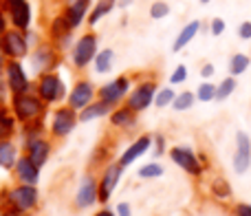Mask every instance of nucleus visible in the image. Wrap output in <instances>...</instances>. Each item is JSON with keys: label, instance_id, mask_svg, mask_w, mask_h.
Masks as SVG:
<instances>
[{"label": "nucleus", "instance_id": "nucleus-22", "mask_svg": "<svg viewBox=\"0 0 251 216\" xmlns=\"http://www.w3.org/2000/svg\"><path fill=\"white\" fill-rule=\"evenodd\" d=\"M13 157H16V150H13L11 143H0V165L2 168H11L13 165Z\"/></svg>", "mask_w": 251, "mask_h": 216}, {"label": "nucleus", "instance_id": "nucleus-8", "mask_svg": "<svg viewBox=\"0 0 251 216\" xmlns=\"http://www.w3.org/2000/svg\"><path fill=\"white\" fill-rule=\"evenodd\" d=\"M62 93V86H60V80L53 78V75H47V78L42 80V84H40V95L44 97V100L53 102L57 100Z\"/></svg>", "mask_w": 251, "mask_h": 216}, {"label": "nucleus", "instance_id": "nucleus-24", "mask_svg": "<svg viewBox=\"0 0 251 216\" xmlns=\"http://www.w3.org/2000/svg\"><path fill=\"white\" fill-rule=\"evenodd\" d=\"M194 104V95L192 93H181V95L174 97V108L176 110H187V108H192Z\"/></svg>", "mask_w": 251, "mask_h": 216}, {"label": "nucleus", "instance_id": "nucleus-13", "mask_svg": "<svg viewBox=\"0 0 251 216\" xmlns=\"http://www.w3.org/2000/svg\"><path fill=\"white\" fill-rule=\"evenodd\" d=\"M9 84H11V88L16 93H22L26 86H29V82H26L25 73H22L20 64H11L9 66Z\"/></svg>", "mask_w": 251, "mask_h": 216}, {"label": "nucleus", "instance_id": "nucleus-40", "mask_svg": "<svg viewBox=\"0 0 251 216\" xmlns=\"http://www.w3.org/2000/svg\"><path fill=\"white\" fill-rule=\"evenodd\" d=\"M97 216H113V214H110V212H100Z\"/></svg>", "mask_w": 251, "mask_h": 216}, {"label": "nucleus", "instance_id": "nucleus-41", "mask_svg": "<svg viewBox=\"0 0 251 216\" xmlns=\"http://www.w3.org/2000/svg\"><path fill=\"white\" fill-rule=\"evenodd\" d=\"M201 2H209V0H201Z\"/></svg>", "mask_w": 251, "mask_h": 216}, {"label": "nucleus", "instance_id": "nucleus-12", "mask_svg": "<svg viewBox=\"0 0 251 216\" xmlns=\"http://www.w3.org/2000/svg\"><path fill=\"white\" fill-rule=\"evenodd\" d=\"M18 174L22 177L25 183L33 186V183L38 181V165H35L31 159H22L20 163H18Z\"/></svg>", "mask_w": 251, "mask_h": 216}, {"label": "nucleus", "instance_id": "nucleus-39", "mask_svg": "<svg viewBox=\"0 0 251 216\" xmlns=\"http://www.w3.org/2000/svg\"><path fill=\"white\" fill-rule=\"evenodd\" d=\"M119 214H122V216H130V208L126 203H122V205H119Z\"/></svg>", "mask_w": 251, "mask_h": 216}, {"label": "nucleus", "instance_id": "nucleus-32", "mask_svg": "<svg viewBox=\"0 0 251 216\" xmlns=\"http://www.w3.org/2000/svg\"><path fill=\"white\" fill-rule=\"evenodd\" d=\"M185 78H187V69L185 66H176V71L172 73V82L181 84V82H185Z\"/></svg>", "mask_w": 251, "mask_h": 216}, {"label": "nucleus", "instance_id": "nucleus-7", "mask_svg": "<svg viewBox=\"0 0 251 216\" xmlns=\"http://www.w3.org/2000/svg\"><path fill=\"white\" fill-rule=\"evenodd\" d=\"M11 199H13V203H16L20 210H29L31 205L35 203V190L31 186L18 188V190L11 192Z\"/></svg>", "mask_w": 251, "mask_h": 216}, {"label": "nucleus", "instance_id": "nucleus-35", "mask_svg": "<svg viewBox=\"0 0 251 216\" xmlns=\"http://www.w3.org/2000/svg\"><path fill=\"white\" fill-rule=\"evenodd\" d=\"M13 124L7 119V117H0V137H7L9 133H11Z\"/></svg>", "mask_w": 251, "mask_h": 216}, {"label": "nucleus", "instance_id": "nucleus-33", "mask_svg": "<svg viewBox=\"0 0 251 216\" xmlns=\"http://www.w3.org/2000/svg\"><path fill=\"white\" fill-rule=\"evenodd\" d=\"M238 35H240V40H251V22L249 20H245L243 25L238 27Z\"/></svg>", "mask_w": 251, "mask_h": 216}, {"label": "nucleus", "instance_id": "nucleus-26", "mask_svg": "<svg viewBox=\"0 0 251 216\" xmlns=\"http://www.w3.org/2000/svg\"><path fill=\"white\" fill-rule=\"evenodd\" d=\"M110 60H113V51H101L100 57H97V71L100 73L110 71Z\"/></svg>", "mask_w": 251, "mask_h": 216}, {"label": "nucleus", "instance_id": "nucleus-4", "mask_svg": "<svg viewBox=\"0 0 251 216\" xmlns=\"http://www.w3.org/2000/svg\"><path fill=\"white\" fill-rule=\"evenodd\" d=\"M93 53H95V38H93V35H86V38L79 40L77 49H75V62H77L79 66L88 64Z\"/></svg>", "mask_w": 251, "mask_h": 216}, {"label": "nucleus", "instance_id": "nucleus-16", "mask_svg": "<svg viewBox=\"0 0 251 216\" xmlns=\"http://www.w3.org/2000/svg\"><path fill=\"white\" fill-rule=\"evenodd\" d=\"M199 27H201V22H199V20H192L187 27H183L181 35H178V38H176V42H174V51H181V49L185 47V44L190 42V40L194 38L196 33H199Z\"/></svg>", "mask_w": 251, "mask_h": 216}, {"label": "nucleus", "instance_id": "nucleus-17", "mask_svg": "<svg viewBox=\"0 0 251 216\" xmlns=\"http://www.w3.org/2000/svg\"><path fill=\"white\" fill-rule=\"evenodd\" d=\"M148 146H150V139L148 137H141L137 143H132L130 146V150L124 155V159H122V165H128V163H132L134 159H137L139 155H143V152L148 150Z\"/></svg>", "mask_w": 251, "mask_h": 216}, {"label": "nucleus", "instance_id": "nucleus-42", "mask_svg": "<svg viewBox=\"0 0 251 216\" xmlns=\"http://www.w3.org/2000/svg\"><path fill=\"white\" fill-rule=\"evenodd\" d=\"M0 29H2V25H0Z\"/></svg>", "mask_w": 251, "mask_h": 216}, {"label": "nucleus", "instance_id": "nucleus-37", "mask_svg": "<svg viewBox=\"0 0 251 216\" xmlns=\"http://www.w3.org/2000/svg\"><path fill=\"white\" fill-rule=\"evenodd\" d=\"M236 214H238V216H251V205L240 203L238 208H236Z\"/></svg>", "mask_w": 251, "mask_h": 216}, {"label": "nucleus", "instance_id": "nucleus-5", "mask_svg": "<svg viewBox=\"0 0 251 216\" xmlns=\"http://www.w3.org/2000/svg\"><path fill=\"white\" fill-rule=\"evenodd\" d=\"M119 177H122V165H110V168L106 170L104 181H101V192H100V196H101L104 201L108 199L110 192L115 190V186H117Z\"/></svg>", "mask_w": 251, "mask_h": 216}, {"label": "nucleus", "instance_id": "nucleus-28", "mask_svg": "<svg viewBox=\"0 0 251 216\" xmlns=\"http://www.w3.org/2000/svg\"><path fill=\"white\" fill-rule=\"evenodd\" d=\"M113 7V0H104V2H100V7H97V11L91 16V22H97L100 20V16H104V13H108V9Z\"/></svg>", "mask_w": 251, "mask_h": 216}, {"label": "nucleus", "instance_id": "nucleus-1", "mask_svg": "<svg viewBox=\"0 0 251 216\" xmlns=\"http://www.w3.org/2000/svg\"><path fill=\"white\" fill-rule=\"evenodd\" d=\"M251 165V139L247 133L236 135V152H234V170L245 174Z\"/></svg>", "mask_w": 251, "mask_h": 216}, {"label": "nucleus", "instance_id": "nucleus-6", "mask_svg": "<svg viewBox=\"0 0 251 216\" xmlns=\"http://www.w3.org/2000/svg\"><path fill=\"white\" fill-rule=\"evenodd\" d=\"M2 49L9 53V55H13V57H20V55H25V53H26L25 40H22V35H18V33H7V35H4Z\"/></svg>", "mask_w": 251, "mask_h": 216}, {"label": "nucleus", "instance_id": "nucleus-19", "mask_svg": "<svg viewBox=\"0 0 251 216\" xmlns=\"http://www.w3.org/2000/svg\"><path fill=\"white\" fill-rule=\"evenodd\" d=\"M236 86H238V82L234 80V75H231V78H225L221 84H218V88H216V100L218 102H225L227 97H231V93L236 91Z\"/></svg>", "mask_w": 251, "mask_h": 216}, {"label": "nucleus", "instance_id": "nucleus-21", "mask_svg": "<svg viewBox=\"0 0 251 216\" xmlns=\"http://www.w3.org/2000/svg\"><path fill=\"white\" fill-rule=\"evenodd\" d=\"M86 7H88V0H77V2L71 7V11H69V22L71 25H79V20H82V16L86 13Z\"/></svg>", "mask_w": 251, "mask_h": 216}, {"label": "nucleus", "instance_id": "nucleus-23", "mask_svg": "<svg viewBox=\"0 0 251 216\" xmlns=\"http://www.w3.org/2000/svg\"><path fill=\"white\" fill-rule=\"evenodd\" d=\"M216 88L218 86L205 82V84H201V86H199V93H196V97H199L201 102H212V100H216Z\"/></svg>", "mask_w": 251, "mask_h": 216}, {"label": "nucleus", "instance_id": "nucleus-30", "mask_svg": "<svg viewBox=\"0 0 251 216\" xmlns=\"http://www.w3.org/2000/svg\"><path fill=\"white\" fill-rule=\"evenodd\" d=\"M152 18H163V16H168V4L165 2H154L152 4Z\"/></svg>", "mask_w": 251, "mask_h": 216}, {"label": "nucleus", "instance_id": "nucleus-2", "mask_svg": "<svg viewBox=\"0 0 251 216\" xmlns=\"http://www.w3.org/2000/svg\"><path fill=\"white\" fill-rule=\"evenodd\" d=\"M172 159L176 161L183 170H187L190 174H201V170H203V168H201V163H199V159L194 157V152L185 150V148H174V150H172Z\"/></svg>", "mask_w": 251, "mask_h": 216}, {"label": "nucleus", "instance_id": "nucleus-15", "mask_svg": "<svg viewBox=\"0 0 251 216\" xmlns=\"http://www.w3.org/2000/svg\"><path fill=\"white\" fill-rule=\"evenodd\" d=\"M152 95H154L152 86H150V84H146V86L137 88V93H134L132 100H130V106L137 108V110H139V108H146V106L152 102Z\"/></svg>", "mask_w": 251, "mask_h": 216}, {"label": "nucleus", "instance_id": "nucleus-31", "mask_svg": "<svg viewBox=\"0 0 251 216\" xmlns=\"http://www.w3.org/2000/svg\"><path fill=\"white\" fill-rule=\"evenodd\" d=\"M174 97H176V95H174V93L170 91V88H165V91H161V95L156 97V106H165V104H170V102H172Z\"/></svg>", "mask_w": 251, "mask_h": 216}, {"label": "nucleus", "instance_id": "nucleus-18", "mask_svg": "<svg viewBox=\"0 0 251 216\" xmlns=\"http://www.w3.org/2000/svg\"><path fill=\"white\" fill-rule=\"evenodd\" d=\"M249 66H251V57L247 53H236V55L229 60V73L236 78V75H243Z\"/></svg>", "mask_w": 251, "mask_h": 216}, {"label": "nucleus", "instance_id": "nucleus-34", "mask_svg": "<svg viewBox=\"0 0 251 216\" xmlns=\"http://www.w3.org/2000/svg\"><path fill=\"white\" fill-rule=\"evenodd\" d=\"M223 31H225V20H223V18H214V20H212V33L214 35H221Z\"/></svg>", "mask_w": 251, "mask_h": 216}, {"label": "nucleus", "instance_id": "nucleus-20", "mask_svg": "<svg viewBox=\"0 0 251 216\" xmlns=\"http://www.w3.org/2000/svg\"><path fill=\"white\" fill-rule=\"evenodd\" d=\"M47 155H49V146L44 141L31 143V161H33L38 168L44 163V161H47Z\"/></svg>", "mask_w": 251, "mask_h": 216}, {"label": "nucleus", "instance_id": "nucleus-27", "mask_svg": "<svg viewBox=\"0 0 251 216\" xmlns=\"http://www.w3.org/2000/svg\"><path fill=\"white\" fill-rule=\"evenodd\" d=\"M212 190L216 192L218 196H221V199H225V196H229V183L225 181V179H216V181L212 183Z\"/></svg>", "mask_w": 251, "mask_h": 216}, {"label": "nucleus", "instance_id": "nucleus-25", "mask_svg": "<svg viewBox=\"0 0 251 216\" xmlns=\"http://www.w3.org/2000/svg\"><path fill=\"white\" fill-rule=\"evenodd\" d=\"M106 110H108V106H106V104H95V106H91V108H86V110H84L82 119H84V121H88V119H95V117L104 115Z\"/></svg>", "mask_w": 251, "mask_h": 216}, {"label": "nucleus", "instance_id": "nucleus-9", "mask_svg": "<svg viewBox=\"0 0 251 216\" xmlns=\"http://www.w3.org/2000/svg\"><path fill=\"white\" fill-rule=\"evenodd\" d=\"M126 88H128V80L119 78L117 82H113V84H108V86L101 88V97H104L106 104H110V102H115L117 97H122V95H124Z\"/></svg>", "mask_w": 251, "mask_h": 216}, {"label": "nucleus", "instance_id": "nucleus-14", "mask_svg": "<svg viewBox=\"0 0 251 216\" xmlns=\"http://www.w3.org/2000/svg\"><path fill=\"white\" fill-rule=\"evenodd\" d=\"M95 201V181L91 177H86L82 181V188L77 192V203L79 205H91Z\"/></svg>", "mask_w": 251, "mask_h": 216}, {"label": "nucleus", "instance_id": "nucleus-11", "mask_svg": "<svg viewBox=\"0 0 251 216\" xmlns=\"http://www.w3.org/2000/svg\"><path fill=\"white\" fill-rule=\"evenodd\" d=\"M91 97H93L91 84H77L75 91H73V95H71V104H73L75 108H82L91 102Z\"/></svg>", "mask_w": 251, "mask_h": 216}, {"label": "nucleus", "instance_id": "nucleus-36", "mask_svg": "<svg viewBox=\"0 0 251 216\" xmlns=\"http://www.w3.org/2000/svg\"><path fill=\"white\" fill-rule=\"evenodd\" d=\"M113 121H115V124H128V121H130V112L128 110H119L117 115L113 117Z\"/></svg>", "mask_w": 251, "mask_h": 216}, {"label": "nucleus", "instance_id": "nucleus-29", "mask_svg": "<svg viewBox=\"0 0 251 216\" xmlns=\"http://www.w3.org/2000/svg\"><path fill=\"white\" fill-rule=\"evenodd\" d=\"M163 172V168H161V165H146V168H141V177H159V174Z\"/></svg>", "mask_w": 251, "mask_h": 216}, {"label": "nucleus", "instance_id": "nucleus-38", "mask_svg": "<svg viewBox=\"0 0 251 216\" xmlns=\"http://www.w3.org/2000/svg\"><path fill=\"white\" fill-rule=\"evenodd\" d=\"M201 75H203L205 80H207V78H212V75H214V66H212V64H205L203 69H201Z\"/></svg>", "mask_w": 251, "mask_h": 216}, {"label": "nucleus", "instance_id": "nucleus-10", "mask_svg": "<svg viewBox=\"0 0 251 216\" xmlns=\"http://www.w3.org/2000/svg\"><path fill=\"white\" fill-rule=\"evenodd\" d=\"M75 126V115L71 110H60L55 115V124H53V130H55V135H66L71 133Z\"/></svg>", "mask_w": 251, "mask_h": 216}, {"label": "nucleus", "instance_id": "nucleus-3", "mask_svg": "<svg viewBox=\"0 0 251 216\" xmlns=\"http://www.w3.org/2000/svg\"><path fill=\"white\" fill-rule=\"evenodd\" d=\"M16 112L20 119H29L40 112V102L31 95H20L16 97Z\"/></svg>", "mask_w": 251, "mask_h": 216}]
</instances>
